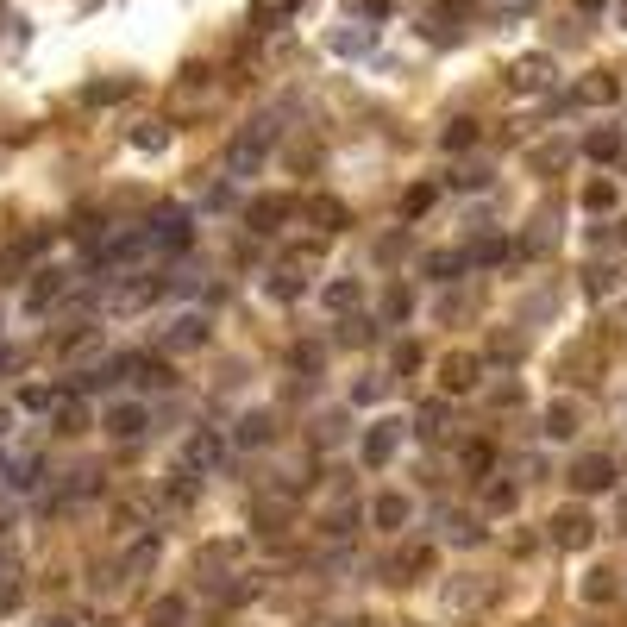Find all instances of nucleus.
Wrapping results in <instances>:
<instances>
[{"label":"nucleus","instance_id":"42","mask_svg":"<svg viewBox=\"0 0 627 627\" xmlns=\"http://www.w3.org/2000/svg\"><path fill=\"white\" fill-rule=\"evenodd\" d=\"M421 433H427V439L446 433V408H439V402H427V408H421Z\"/></svg>","mask_w":627,"mask_h":627},{"label":"nucleus","instance_id":"16","mask_svg":"<svg viewBox=\"0 0 627 627\" xmlns=\"http://www.w3.org/2000/svg\"><path fill=\"white\" fill-rule=\"evenodd\" d=\"M621 95V88H615V76H609V69H596V76H584V82H577V101H584V107H609Z\"/></svg>","mask_w":627,"mask_h":627},{"label":"nucleus","instance_id":"23","mask_svg":"<svg viewBox=\"0 0 627 627\" xmlns=\"http://www.w3.org/2000/svg\"><path fill=\"white\" fill-rule=\"evenodd\" d=\"M464 258H471V264H502V258H508V239H502V232H483Z\"/></svg>","mask_w":627,"mask_h":627},{"label":"nucleus","instance_id":"31","mask_svg":"<svg viewBox=\"0 0 627 627\" xmlns=\"http://www.w3.org/2000/svg\"><path fill=\"white\" fill-rule=\"evenodd\" d=\"M427 565H433V546H427V540H414V546H408L389 571H427Z\"/></svg>","mask_w":627,"mask_h":627},{"label":"nucleus","instance_id":"24","mask_svg":"<svg viewBox=\"0 0 627 627\" xmlns=\"http://www.w3.org/2000/svg\"><path fill=\"white\" fill-rule=\"evenodd\" d=\"M464 264H471L464 251H427V276H439V283H452V276H458Z\"/></svg>","mask_w":627,"mask_h":627},{"label":"nucleus","instance_id":"46","mask_svg":"<svg viewBox=\"0 0 627 627\" xmlns=\"http://www.w3.org/2000/svg\"><path fill=\"white\" fill-rule=\"evenodd\" d=\"M546 308H552V295H527V301H521V320H540Z\"/></svg>","mask_w":627,"mask_h":627},{"label":"nucleus","instance_id":"51","mask_svg":"<svg viewBox=\"0 0 627 627\" xmlns=\"http://www.w3.org/2000/svg\"><path fill=\"white\" fill-rule=\"evenodd\" d=\"M13 427V408H0V433H7Z\"/></svg>","mask_w":627,"mask_h":627},{"label":"nucleus","instance_id":"35","mask_svg":"<svg viewBox=\"0 0 627 627\" xmlns=\"http://www.w3.org/2000/svg\"><path fill=\"white\" fill-rule=\"evenodd\" d=\"M427 207H433V182H414V189L402 195V214L414 220V214H427Z\"/></svg>","mask_w":627,"mask_h":627},{"label":"nucleus","instance_id":"19","mask_svg":"<svg viewBox=\"0 0 627 627\" xmlns=\"http://www.w3.org/2000/svg\"><path fill=\"white\" fill-rule=\"evenodd\" d=\"M370 521H377V527H402L408 521V496H396V490L377 496V502H370Z\"/></svg>","mask_w":627,"mask_h":627},{"label":"nucleus","instance_id":"38","mask_svg":"<svg viewBox=\"0 0 627 627\" xmlns=\"http://www.w3.org/2000/svg\"><path fill=\"white\" fill-rule=\"evenodd\" d=\"M464 145H477V126L471 120H452L446 126V151H464Z\"/></svg>","mask_w":627,"mask_h":627},{"label":"nucleus","instance_id":"4","mask_svg":"<svg viewBox=\"0 0 627 627\" xmlns=\"http://www.w3.org/2000/svg\"><path fill=\"white\" fill-rule=\"evenodd\" d=\"M477 377H483V358H477V352H452L446 364H439V383H446V396L477 389Z\"/></svg>","mask_w":627,"mask_h":627},{"label":"nucleus","instance_id":"37","mask_svg":"<svg viewBox=\"0 0 627 627\" xmlns=\"http://www.w3.org/2000/svg\"><path fill=\"white\" fill-rule=\"evenodd\" d=\"M446 540H452V546H471V540H483V527L464 521V515H452V521H446Z\"/></svg>","mask_w":627,"mask_h":627},{"label":"nucleus","instance_id":"49","mask_svg":"<svg viewBox=\"0 0 627 627\" xmlns=\"http://www.w3.org/2000/svg\"><path fill=\"white\" fill-rule=\"evenodd\" d=\"M339 433H345V421H339V414H327V421H320V446H333Z\"/></svg>","mask_w":627,"mask_h":627},{"label":"nucleus","instance_id":"25","mask_svg":"<svg viewBox=\"0 0 627 627\" xmlns=\"http://www.w3.org/2000/svg\"><path fill=\"white\" fill-rule=\"evenodd\" d=\"M546 433H552V439H571V433H577V408H571V402H552V408H546Z\"/></svg>","mask_w":627,"mask_h":627},{"label":"nucleus","instance_id":"28","mask_svg":"<svg viewBox=\"0 0 627 627\" xmlns=\"http://www.w3.org/2000/svg\"><path fill=\"white\" fill-rule=\"evenodd\" d=\"M584 151L596 157V164H615V157H621V132H609V126L590 132V145H584Z\"/></svg>","mask_w":627,"mask_h":627},{"label":"nucleus","instance_id":"7","mask_svg":"<svg viewBox=\"0 0 627 627\" xmlns=\"http://www.w3.org/2000/svg\"><path fill=\"white\" fill-rule=\"evenodd\" d=\"M301 214H308V226H320V232H345V226H352L345 201H333V195H308V201H301Z\"/></svg>","mask_w":627,"mask_h":627},{"label":"nucleus","instance_id":"15","mask_svg":"<svg viewBox=\"0 0 627 627\" xmlns=\"http://www.w3.org/2000/svg\"><path fill=\"white\" fill-rule=\"evenodd\" d=\"M63 289H69V276H63V270H44L38 283L26 289V308H32V314H44V308H51V301H57Z\"/></svg>","mask_w":627,"mask_h":627},{"label":"nucleus","instance_id":"26","mask_svg":"<svg viewBox=\"0 0 627 627\" xmlns=\"http://www.w3.org/2000/svg\"><path fill=\"white\" fill-rule=\"evenodd\" d=\"M609 596H615V571H609V565L584 571V602H609Z\"/></svg>","mask_w":627,"mask_h":627},{"label":"nucleus","instance_id":"21","mask_svg":"<svg viewBox=\"0 0 627 627\" xmlns=\"http://www.w3.org/2000/svg\"><path fill=\"white\" fill-rule=\"evenodd\" d=\"M182 621H189V602L182 596H157L151 602V627H182Z\"/></svg>","mask_w":627,"mask_h":627},{"label":"nucleus","instance_id":"29","mask_svg":"<svg viewBox=\"0 0 627 627\" xmlns=\"http://www.w3.org/2000/svg\"><path fill=\"white\" fill-rule=\"evenodd\" d=\"M584 207H590V214H609V207H615V182H609V176H596L590 189H584Z\"/></svg>","mask_w":627,"mask_h":627},{"label":"nucleus","instance_id":"43","mask_svg":"<svg viewBox=\"0 0 627 627\" xmlns=\"http://www.w3.org/2000/svg\"><path fill=\"white\" fill-rule=\"evenodd\" d=\"M402 251H408V239H402V232H389V239H377V258H383V264H396Z\"/></svg>","mask_w":627,"mask_h":627},{"label":"nucleus","instance_id":"6","mask_svg":"<svg viewBox=\"0 0 627 627\" xmlns=\"http://www.w3.org/2000/svg\"><path fill=\"white\" fill-rule=\"evenodd\" d=\"M207 339H214V333H207V320H201V314H182V320H170L164 352H201Z\"/></svg>","mask_w":627,"mask_h":627},{"label":"nucleus","instance_id":"10","mask_svg":"<svg viewBox=\"0 0 627 627\" xmlns=\"http://www.w3.org/2000/svg\"><path fill=\"white\" fill-rule=\"evenodd\" d=\"M396 446H402V427L396 421H377V427L364 433V464H389V458H396Z\"/></svg>","mask_w":627,"mask_h":627},{"label":"nucleus","instance_id":"40","mask_svg":"<svg viewBox=\"0 0 627 627\" xmlns=\"http://www.w3.org/2000/svg\"><path fill=\"white\" fill-rule=\"evenodd\" d=\"M565 145H540V151H533V170H565Z\"/></svg>","mask_w":627,"mask_h":627},{"label":"nucleus","instance_id":"34","mask_svg":"<svg viewBox=\"0 0 627 627\" xmlns=\"http://www.w3.org/2000/svg\"><path fill=\"white\" fill-rule=\"evenodd\" d=\"M383 396H389V383H383V377H358V383H352V402H358V408L383 402Z\"/></svg>","mask_w":627,"mask_h":627},{"label":"nucleus","instance_id":"14","mask_svg":"<svg viewBox=\"0 0 627 627\" xmlns=\"http://www.w3.org/2000/svg\"><path fill=\"white\" fill-rule=\"evenodd\" d=\"M559 377H571V383H596V345H571V352L559 358Z\"/></svg>","mask_w":627,"mask_h":627},{"label":"nucleus","instance_id":"30","mask_svg":"<svg viewBox=\"0 0 627 627\" xmlns=\"http://www.w3.org/2000/svg\"><path fill=\"white\" fill-rule=\"evenodd\" d=\"M490 464H496V452L483 446V439H471V446H464V471H471V477H490Z\"/></svg>","mask_w":627,"mask_h":627},{"label":"nucleus","instance_id":"17","mask_svg":"<svg viewBox=\"0 0 627 627\" xmlns=\"http://www.w3.org/2000/svg\"><path fill=\"white\" fill-rule=\"evenodd\" d=\"M546 76H552V57H540V51L508 69V82H515V88H546Z\"/></svg>","mask_w":627,"mask_h":627},{"label":"nucleus","instance_id":"22","mask_svg":"<svg viewBox=\"0 0 627 627\" xmlns=\"http://www.w3.org/2000/svg\"><path fill=\"white\" fill-rule=\"evenodd\" d=\"M51 414H57V433H82V427H88V408H82V396H63Z\"/></svg>","mask_w":627,"mask_h":627},{"label":"nucleus","instance_id":"11","mask_svg":"<svg viewBox=\"0 0 627 627\" xmlns=\"http://www.w3.org/2000/svg\"><path fill=\"white\" fill-rule=\"evenodd\" d=\"M289 214H295V201H289V195H264V201H251V207H245V220L258 226V232H276Z\"/></svg>","mask_w":627,"mask_h":627},{"label":"nucleus","instance_id":"32","mask_svg":"<svg viewBox=\"0 0 627 627\" xmlns=\"http://www.w3.org/2000/svg\"><path fill=\"white\" fill-rule=\"evenodd\" d=\"M270 295H276V301H295V295H301V276H295V264H283V270L270 276Z\"/></svg>","mask_w":627,"mask_h":627},{"label":"nucleus","instance_id":"47","mask_svg":"<svg viewBox=\"0 0 627 627\" xmlns=\"http://www.w3.org/2000/svg\"><path fill=\"white\" fill-rule=\"evenodd\" d=\"M113 95H126V82H95L88 88V101H113Z\"/></svg>","mask_w":627,"mask_h":627},{"label":"nucleus","instance_id":"50","mask_svg":"<svg viewBox=\"0 0 627 627\" xmlns=\"http://www.w3.org/2000/svg\"><path fill=\"white\" fill-rule=\"evenodd\" d=\"M615 521H621V527H627V496H615Z\"/></svg>","mask_w":627,"mask_h":627},{"label":"nucleus","instance_id":"27","mask_svg":"<svg viewBox=\"0 0 627 627\" xmlns=\"http://www.w3.org/2000/svg\"><path fill=\"white\" fill-rule=\"evenodd\" d=\"M483 508H496V515H502V508H515V483H508V477H483Z\"/></svg>","mask_w":627,"mask_h":627},{"label":"nucleus","instance_id":"12","mask_svg":"<svg viewBox=\"0 0 627 627\" xmlns=\"http://www.w3.org/2000/svg\"><path fill=\"white\" fill-rule=\"evenodd\" d=\"M270 439H276V421H270V414L258 408V414H245V421L239 427H232V446H245V452H258V446H270Z\"/></svg>","mask_w":627,"mask_h":627},{"label":"nucleus","instance_id":"54","mask_svg":"<svg viewBox=\"0 0 627 627\" xmlns=\"http://www.w3.org/2000/svg\"><path fill=\"white\" fill-rule=\"evenodd\" d=\"M577 7H609V0H577Z\"/></svg>","mask_w":627,"mask_h":627},{"label":"nucleus","instance_id":"18","mask_svg":"<svg viewBox=\"0 0 627 627\" xmlns=\"http://www.w3.org/2000/svg\"><path fill=\"white\" fill-rule=\"evenodd\" d=\"M195 496H201V477H195V471H176V477L164 483V502H170V508H195Z\"/></svg>","mask_w":627,"mask_h":627},{"label":"nucleus","instance_id":"5","mask_svg":"<svg viewBox=\"0 0 627 627\" xmlns=\"http://www.w3.org/2000/svg\"><path fill=\"white\" fill-rule=\"evenodd\" d=\"M220 458H226L220 433H189V446H182V471H214Z\"/></svg>","mask_w":627,"mask_h":627},{"label":"nucleus","instance_id":"36","mask_svg":"<svg viewBox=\"0 0 627 627\" xmlns=\"http://www.w3.org/2000/svg\"><path fill=\"white\" fill-rule=\"evenodd\" d=\"M57 402H63V389H44V383H32L26 396H19V408H44V414H51Z\"/></svg>","mask_w":627,"mask_h":627},{"label":"nucleus","instance_id":"55","mask_svg":"<svg viewBox=\"0 0 627 627\" xmlns=\"http://www.w3.org/2000/svg\"><path fill=\"white\" fill-rule=\"evenodd\" d=\"M51 627H63V621H51Z\"/></svg>","mask_w":627,"mask_h":627},{"label":"nucleus","instance_id":"2","mask_svg":"<svg viewBox=\"0 0 627 627\" xmlns=\"http://www.w3.org/2000/svg\"><path fill=\"white\" fill-rule=\"evenodd\" d=\"M571 490H577V496H602V490H615V458H602V452L577 458V464H571Z\"/></svg>","mask_w":627,"mask_h":627},{"label":"nucleus","instance_id":"45","mask_svg":"<svg viewBox=\"0 0 627 627\" xmlns=\"http://www.w3.org/2000/svg\"><path fill=\"white\" fill-rule=\"evenodd\" d=\"M132 145H138V151H157V145H164V126H138Z\"/></svg>","mask_w":627,"mask_h":627},{"label":"nucleus","instance_id":"53","mask_svg":"<svg viewBox=\"0 0 627 627\" xmlns=\"http://www.w3.org/2000/svg\"><path fill=\"white\" fill-rule=\"evenodd\" d=\"M615 239H621V245H627V220H621V226H615Z\"/></svg>","mask_w":627,"mask_h":627},{"label":"nucleus","instance_id":"41","mask_svg":"<svg viewBox=\"0 0 627 627\" xmlns=\"http://www.w3.org/2000/svg\"><path fill=\"white\" fill-rule=\"evenodd\" d=\"M389 364H396L402 377H408V370H421V345H414V339H402V345H396V358H389Z\"/></svg>","mask_w":627,"mask_h":627},{"label":"nucleus","instance_id":"1","mask_svg":"<svg viewBox=\"0 0 627 627\" xmlns=\"http://www.w3.org/2000/svg\"><path fill=\"white\" fill-rule=\"evenodd\" d=\"M270 138H276V126L270 120H258V126H245L239 138H232V145H226V170L232 176H251V170H258L264 164V151H270Z\"/></svg>","mask_w":627,"mask_h":627},{"label":"nucleus","instance_id":"13","mask_svg":"<svg viewBox=\"0 0 627 627\" xmlns=\"http://www.w3.org/2000/svg\"><path fill=\"white\" fill-rule=\"evenodd\" d=\"M320 301H327L333 314H352L358 301H364V283H358V276H333V283L320 289Z\"/></svg>","mask_w":627,"mask_h":627},{"label":"nucleus","instance_id":"33","mask_svg":"<svg viewBox=\"0 0 627 627\" xmlns=\"http://www.w3.org/2000/svg\"><path fill=\"white\" fill-rule=\"evenodd\" d=\"M408 314H414V295H408V289L396 283V289L383 295V320H408Z\"/></svg>","mask_w":627,"mask_h":627},{"label":"nucleus","instance_id":"48","mask_svg":"<svg viewBox=\"0 0 627 627\" xmlns=\"http://www.w3.org/2000/svg\"><path fill=\"white\" fill-rule=\"evenodd\" d=\"M295 364L301 370H320V345H295Z\"/></svg>","mask_w":627,"mask_h":627},{"label":"nucleus","instance_id":"52","mask_svg":"<svg viewBox=\"0 0 627 627\" xmlns=\"http://www.w3.org/2000/svg\"><path fill=\"white\" fill-rule=\"evenodd\" d=\"M615 19H621V26H627V0H615Z\"/></svg>","mask_w":627,"mask_h":627},{"label":"nucleus","instance_id":"44","mask_svg":"<svg viewBox=\"0 0 627 627\" xmlns=\"http://www.w3.org/2000/svg\"><path fill=\"white\" fill-rule=\"evenodd\" d=\"M490 358H521V339L515 333H496L490 339Z\"/></svg>","mask_w":627,"mask_h":627},{"label":"nucleus","instance_id":"20","mask_svg":"<svg viewBox=\"0 0 627 627\" xmlns=\"http://www.w3.org/2000/svg\"><path fill=\"white\" fill-rule=\"evenodd\" d=\"M327 44H333L339 57H358V51H370V44H377V32H370V26H345V32H333Z\"/></svg>","mask_w":627,"mask_h":627},{"label":"nucleus","instance_id":"39","mask_svg":"<svg viewBox=\"0 0 627 627\" xmlns=\"http://www.w3.org/2000/svg\"><path fill=\"white\" fill-rule=\"evenodd\" d=\"M295 7H301V0H258V26H276V19L295 13Z\"/></svg>","mask_w":627,"mask_h":627},{"label":"nucleus","instance_id":"9","mask_svg":"<svg viewBox=\"0 0 627 627\" xmlns=\"http://www.w3.org/2000/svg\"><path fill=\"white\" fill-rule=\"evenodd\" d=\"M101 427H107L113 439H138V433H145V427H151V414H145V408H138V402H113Z\"/></svg>","mask_w":627,"mask_h":627},{"label":"nucleus","instance_id":"8","mask_svg":"<svg viewBox=\"0 0 627 627\" xmlns=\"http://www.w3.org/2000/svg\"><path fill=\"white\" fill-rule=\"evenodd\" d=\"M189 239H195V232H189V214H182V207H164V214L151 220V245H170V251H182Z\"/></svg>","mask_w":627,"mask_h":627},{"label":"nucleus","instance_id":"3","mask_svg":"<svg viewBox=\"0 0 627 627\" xmlns=\"http://www.w3.org/2000/svg\"><path fill=\"white\" fill-rule=\"evenodd\" d=\"M552 540H559L565 552H584V546H596V521L584 515V508H559V515H552Z\"/></svg>","mask_w":627,"mask_h":627}]
</instances>
